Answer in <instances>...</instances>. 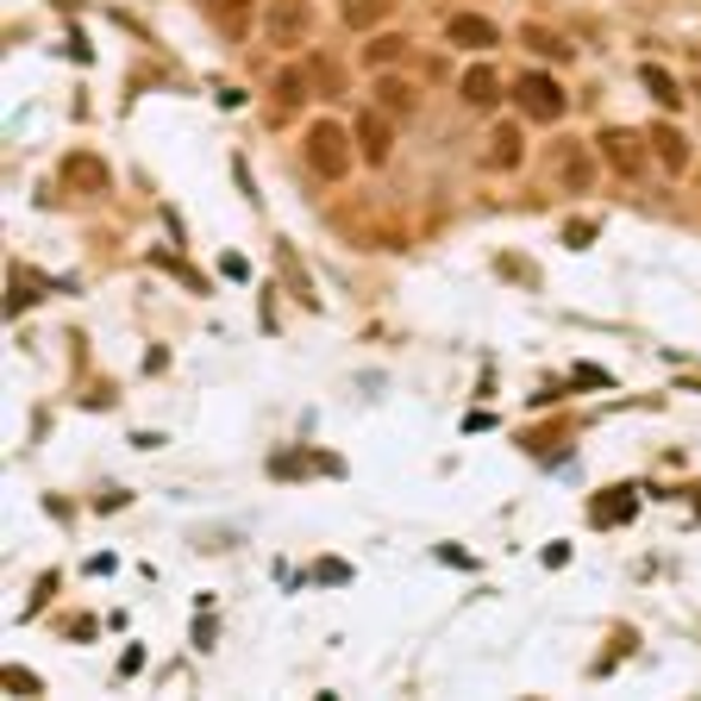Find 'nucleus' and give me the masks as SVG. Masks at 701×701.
Returning a JSON list of instances; mask_svg holds the SVG:
<instances>
[{"mask_svg":"<svg viewBox=\"0 0 701 701\" xmlns=\"http://www.w3.org/2000/svg\"><path fill=\"white\" fill-rule=\"evenodd\" d=\"M395 57H401V38H389V32H382V38L370 45V63L382 70V63H395Z\"/></svg>","mask_w":701,"mask_h":701,"instance_id":"18","label":"nucleus"},{"mask_svg":"<svg viewBox=\"0 0 701 701\" xmlns=\"http://www.w3.org/2000/svg\"><path fill=\"white\" fill-rule=\"evenodd\" d=\"M645 145L651 138H639V132H626V125H607L595 138V157L607 163L614 175H645Z\"/></svg>","mask_w":701,"mask_h":701,"instance_id":"3","label":"nucleus"},{"mask_svg":"<svg viewBox=\"0 0 701 701\" xmlns=\"http://www.w3.org/2000/svg\"><path fill=\"white\" fill-rule=\"evenodd\" d=\"M313 75L325 82V95H339V82H345V75H339V63H325V57H313Z\"/></svg>","mask_w":701,"mask_h":701,"instance_id":"19","label":"nucleus"},{"mask_svg":"<svg viewBox=\"0 0 701 701\" xmlns=\"http://www.w3.org/2000/svg\"><path fill=\"white\" fill-rule=\"evenodd\" d=\"M589 182H595V163H589V150H564V188H570V195H582V188H589Z\"/></svg>","mask_w":701,"mask_h":701,"instance_id":"13","label":"nucleus"},{"mask_svg":"<svg viewBox=\"0 0 701 701\" xmlns=\"http://www.w3.org/2000/svg\"><path fill=\"white\" fill-rule=\"evenodd\" d=\"M63 182H75V188H88V195H107V163L100 157H88V150H75V157H63Z\"/></svg>","mask_w":701,"mask_h":701,"instance_id":"9","label":"nucleus"},{"mask_svg":"<svg viewBox=\"0 0 701 701\" xmlns=\"http://www.w3.org/2000/svg\"><path fill=\"white\" fill-rule=\"evenodd\" d=\"M357 150H364V163H389L395 157V120L382 107L357 113Z\"/></svg>","mask_w":701,"mask_h":701,"instance_id":"5","label":"nucleus"},{"mask_svg":"<svg viewBox=\"0 0 701 701\" xmlns=\"http://www.w3.org/2000/svg\"><path fill=\"white\" fill-rule=\"evenodd\" d=\"M200 13H207L213 32L232 38V45H245V38H250V0H200Z\"/></svg>","mask_w":701,"mask_h":701,"instance_id":"7","label":"nucleus"},{"mask_svg":"<svg viewBox=\"0 0 701 701\" xmlns=\"http://www.w3.org/2000/svg\"><path fill=\"white\" fill-rule=\"evenodd\" d=\"M520 157H526L520 132H514V125H501L495 138H489V170H520Z\"/></svg>","mask_w":701,"mask_h":701,"instance_id":"11","label":"nucleus"},{"mask_svg":"<svg viewBox=\"0 0 701 701\" xmlns=\"http://www.w3.org/2000/svg\"><path fill=\"white\" fill-rule=\"evenodd\" d=\"M457 95L470 100L476 113H482V107H495V100H501V82H495V70H489V63H476V70H464V82H457Z\"/></svg>","mask_w":701,"mask_h":701,"instance_id":"10","label":"nucleus"},{"mask_svg":"<svg viewBox=\"0 0 701 701\" xmlns=\"http://www.w3.org/2000/svg\"><path fill=\"white\" fill-rule=\"evenodd\" d=\"M339 13H345V25H350V32H370V25H382V13H389V0H345Z\"/></svg>","mask_w":701,"mask_h":701,"instance_id":"14","label":"nucleus"},{"mask_svg":"<svg viewBox=\"0 0 701 701\" xmlns=\"http://www.w3.org/2000/svg\"><path fill=\"white\" fill-rule=\"evenodd\" d=\"M7 689H20V696H32V689H38V676H32V671H7Z\"/></svg>","mask_w":701,"mask_h":701,"instance_id":"20","label":"nucleus"},{"mask_svg":"<svg viewBox=\"0 0 701 701\" xmlns=\"http://www.w3.org/2000/svg\"><path fill=\"white\" fill-rule=\"evenodd\" d=\"M300 157L320 182H345L350 163H357V132H345L339 120H313L307 138H300Z\"/></svg>","mask_w":701,"mask_h":701,"instance_id":"1","label":"nucleus"},{"mask_svg":"<svg viewBox=\"0 0 701 701\" xmlns=\"http://www.w3.org/2000/svg\"><path fill=\"white\" fill-rule=\"evenodd\" d=\"M651 157L664 163V175H682L689 170V138H682L676 125H657V132H651Z\"/></svg>","mask_w":701,"mask_h":701,"instance_id":"8","label":"nucleus"},{"mask_svg":"<svg viewBox=\"0 0 701 701\" xmlns=\"http://www.w3.org/2000/svg\"><path fill=\"white\" fill-rule=\"evenodd\" d=\"M520 107H526V120H545V125H557L564 120V88L551 82V75H520Z\"/></svg>","mask_w":701,"mask_h":701,"instance_id":"4","label":"nucleus"},{"mask_svg":"<svg viewBox=\"0 0 701 701\" xmlns=\"http://www.w3.org/2000/svg\"><path fill=\"white\" fill-rule=\"evenodd\" d=\"M445 38H451V45H464V50H495L501 45V25L482 20V13H451Z\"/></svg>","mask_w":701,"mask_h":701,"instance_id":"6","label":"nucleus"},{"mask_svg":"<svg viewBox=\"0 0 701 701\" xmlns=\"http://www.w3.org/2000/svg\"><path fill=\"white\" fill-rule=\"evenodd\" d=\"M526 45L539 50V57H564V38H551L545 25H526Z\"/></svg>","mask_w":701,"mask_h":701,"instance_id":"17","label":"nucleus"},{"mask_svg":"<svg viewBox=\"0 0 701 701\" xmlns=\"http://www.w3.org/2000/svg\"><path fill=\"white\" fill-rule=\"evenodd\" d=\"M645 88H651L657 100H664V107H682V95H676V82H671L664 70H657V63H645Z\"/></svg>","mask_w":701,"mask_h":701,"instance_id":"16","label":"nucleus"},{"mask_svg":"<svg viewBox=\"0 0 701 701\" xmlns=\"http://www.w3.org/2000/svg\"><path fill=\"white\" fill-rule=\"evenodd\" d=\"M307 32H313V7H307V0H270V7H263V38H270L275 50L307 45Z\"/></svg>","mask_w":701,"mask_h":701,"instance_id":"2","label":"nucleus"},{"mask_svg":"<svg viewBox=\"0 0 701 701\" xmlns=\"http://www.w3.org/2000/svg\"><path fill=\"white\" fill-rule=\"evenodd\" d=\"M307 95H313V88H307V75H300V70H282V75H275V100H282V107H300Z\"/></svg>","mask_w":701,"mask_h":701,"instance_id":"15","label":"nucleus"},{"mask_svg":"<svg viewBox=\"0 0 701 701\" xmlns=\"http://www.w3.org/2000/svg\"><path fill=\"white\" fill-rule=\"evenodd\" d=\"M376 107H382L389 120H401V113H414V88L395 82V75H382V82H376Z\"/></svg>","mask_w":701,"mask_h":701,"instance_id":"12","label":"nucleus"}]
</instances>
